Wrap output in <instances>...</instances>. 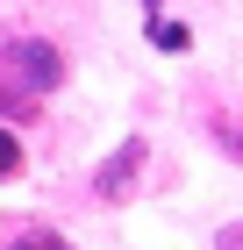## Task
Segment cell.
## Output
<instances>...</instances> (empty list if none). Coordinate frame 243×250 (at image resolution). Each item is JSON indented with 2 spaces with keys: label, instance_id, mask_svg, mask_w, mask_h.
Segmentation results:
<instances>
[{
  "label": "cell",
  "instance_id": "277c9868",
  "mask_svg": "<svg viewBox=\"0 0 243 250\" xmlns=\"http://www.w3.org/2000/svg\"><path fill=\"white\" fill-rule=\"evenodd\" d=\"M7 107H15V93H7V86H0V115H7Z\"/></svg>",
  "mask_w": 243,
  "mask_h": 250
},
{
  "label": "cell",
  "instance_id": "6da1fadb",
  "mask_svg": "<svg viewBox=\"0 0 243 250\" xmlns=\"http://www.w3.org/2000/svg\"><path fill=\"white\" fill-rule=\"evenodd\" d=\"M15 72L29 79L36 93H50L57 79H65V64H57V50H50V43H43V36H22V43H15Z\"/></svg>",
  "mask_w": 243,
  "mask_h": 250
},
{
  "label": "cell",
  "instance_id": "3957f363",
  "mask_svg": "<svg viewBox=\"0 0 243 250\" xmlns=\"http://www.w3.org/2000/svg\"><path fill=\"white\" fill-rule=\"evenodd\" d=\"M22 250H65V243H50V236H29V243H22Z\"/></svg>",
  "mask_w": 243,
  "mask_h": 250
},
{
  "label": "cell",
  "instance_id": "7a4b0ae2",
  "mask_svg": "<svg viewBox=\"0 0 243 250\" xmlns=\"http://www.w3.org/2000/svg\"><path fill=\"white\" fill-rule=\"evenodd\" d=\"M7 172H22V143L0 129V179H7Z\"/></svg>",
  "mask_w": 243,
  "mask_h": 250
}]
</instances>
